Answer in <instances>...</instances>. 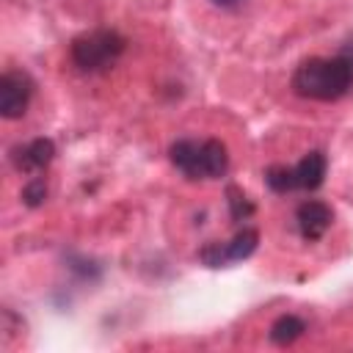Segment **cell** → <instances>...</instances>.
I'll return each mask as SVG.
<instances>
[{
	"mask_svg": "<svg viewBox=\"0 0 353 353\" xmlns=\"http://www.w3.org/2000/svg\"><path fill=\"white\" fill-rule=\"evenodd\" d=\"M124 50H127V39L119 30L97 28V30L77 36L69 47V55L80 72H102V69L113 66Z\"/></svg>",
	"mask_w": 353,
	"mask_h": 353,
	"instance_id": "cell-3",
	"label": "cell"
},
{
	"mask_svg": "<svg viewBox=\"0 0 353 353\" xmlns=\"http://www.w3.org/2000/svg\"><path fill=\"white\" fill-rule=\"evenodd\" d=\"M292 91L303 99L334 102L353 88V52L334 58H306L298 63L290 80Z\"/></svg>",
	"mask_w": 353,
	"mask_h": 353,
	"instance_id": "cell-1",
	"label": "cell"
},
{
	"mask_svg": "<svg viewBox=\"0 0 353 353\" xmlns=\"http://www.w3.org/2000/svg\"><path fill=\"white\" fill-rule=\"evenodd\" d=\"M226 199H229V212H232L234 221H245V218L254 212L251 199H248L237 185H229V188H226Z\"/></svg>",
	"mask_w": 353,
	"mask_h": 353,
	"instance_id": "cell-11",
	"label": "cell"
},
{
	"mask_svg": "<svg viewBox=\"0 0 353 353\" xmlns=\"http://www.w3.org/2000/svg\"><path fill=\"white\" fill-rule=\"evenodd\" d=\"M265 182H268V188L273 193H292V190H298L292 165H270L265 171Z\"/></svg>",
	"mask_w": 353,
	"mask_h": 353,
	"instance_id": "cell-10",
	"label": "cell"
},
{
	"mask_svg": "<svg viewBox=\"0 0 353 353\" xmlns=\"http://www.w3.org/2000/svg\"><path fill=\"white\" fill-rule=\"evenodd\" d=\"M303 331H306V323L298 317V314H281V317H276L273 320V325H270V342L273 345H281V347H287V345H292L295 339H301L303 336Z\"/></svg>",
	"mask_w": 353,
	"mask_h": 353,
	"instance_id": "cell-9",
	"label": "cell"
},
{
	"mask_svg": "<svg viewBox=\"0 0 353 353\" xmlns=\"http://www.w3.org/2000/svg\"><path fill=\"white\" fill-rule=\"evenodd\" d=\"M168 160L188 179H221L229 171V152L218 138H179L168 146Z\"/></svg>",
	"mask_w": 353,
	"mask_h": 353,
	"instance_id": "cell-2",
	"label": "cell"
},
{
	"mask_svg": "<svg viewBox=\"0 0 353 353\" xmlns=\"http://www.w3.org/2000/svg\"><path fill=\"white\" fill-rule=\"evenodd\" d=\"M44 199H47V185H44L41 176H33V179L22 188V201H25L28 207H41Z\"/></svg>",
	"mask_w": 353,
	"mask_h": 353,
	"instance_id": "cell-12",
	"label": "cell"
},
{
	"mask_svg": "<svg viewBox=\"0 0 353 353\" xmlns=\"http://www.w3.org/2000/svg\"><path fill=\"white\" fill-rule=\"evenodd\" d=\"M212 6H221V8H232V6H237L240 0H210Z\"/></svg>",
	"mask_w": 353,
	"mask_h": 353,
	"instance_id": "cell-13",
	"label": "cell"
},
{
	"mask_svg": "<svg viewBox=\"0 0 353 353\" xmlns=\"http://www.w3.org/2000/svg\"><path fill=\"white\" fill-rule=\"evenodd\" d=\"M259 245V232L256 229H240L232 240L226 243H207L201 251H199V259L207 265V268H226L232 262H240V259H248Z\"/></svg>",
	"mask_w": 353,
	"mask_h": 353,
	"instance_id": "cell-4",
	"label": "cell"
},
{
	"mask_svg": "<svg viewBox=\"0 0 353 353\" xmlns=\"http://www.w3.org/2000/svg\"><path fill=\"white\" fill-rule=\"evenodd\" d=\"M33 94V80L25 72H6L0 77V116L14 121L22 119Z\"/></svg>",
	"mask_w": 353,
	"mask_h": 353,
	"instance_id": "cell-5",
	"label": "cell"
},
{
	"mask_svg": "<svg viewBox=\"0 0 353 353\" xmlns=\"http://www.w3.org/2000/svg\"><path fill=\"white\" fill-rule=\"evenodd\" d=\"M295 221H298L301 237L309 240V243H314V240H320V237L328 232V226H331V221H334V212H331V207H328L325 201L309 199V201H303V204L298 207Z\"/></svg>",
	"mask_w": 353,
	"mask_h": 353,
	"instance_id": "cell-7",
	"label": "cell"
},
{
	"mask_svg": "<svg viewBox=\"0 0 353 353\" xmlns=\"http://www.w3.org/2000/svg\"><path fill=\"white\" fill-rule=\"evenodd\" d=\"M55 157V143L50 138H33L22 146H14L11 149V163L17 171H25V174H36V171H44Z\"/></svg>",
	"mask_w": 353,
	"mask_h": 353,
	"instance_id": "cell-6",
	"label": "cell"
},
{
	"mask_svg": "<svg viewBox=\"0 0 353 353\" xmlns=\"http://www.w3.org/2000/svg\"><path fill=\"white\" fill-rule=\"evenodd\" d=\"M292 171H295V185H298V190H317V188L323 185V179H325L328 160H325V154H323L320 149H314V152L303 154V157L298 160V165H292Z\"/></svg>",
	"mask_w": 353,
	"mask_h": 353,
	"instance_id": "cell-8",
	"label": "cell"
}]
</instances>
